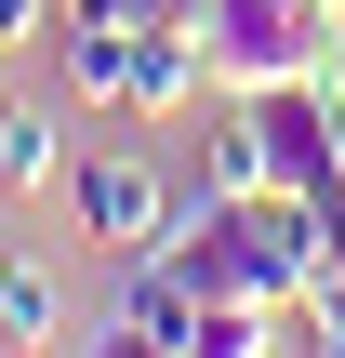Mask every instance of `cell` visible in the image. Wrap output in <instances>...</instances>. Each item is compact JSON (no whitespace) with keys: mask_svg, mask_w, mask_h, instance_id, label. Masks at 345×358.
Wrapping results in <instances>:
<instances>
[{"mask_svg":"<svg viewBox=\"0 0 345 358\" xmlns=\"http://www.w3.org/2000/svg\"><path fill=\"white\" fill-rule=\"evenodd\" d=\"M332 13L319 0H199V66L213 93H279V80H319L332 66Z\"/></svg>","mask_w":345,"mask_h":358,"instance_id":"obj_1","label":"cell"},{"mask_svg":"<svg viewBox=\"0 0 345 358\" xmlns=\"http://www.w3.org/2000/svg\"><path fill=\"white\" fill-rule=\"evenodd\" d=\"M66 199H80V239L120 266V252H160V226H173V173L160 159H133V146H80V173H66Z\"/></svg>","mask_w":345,"mask_h":358,"instance_id":"obj_2","label":"cell"},{"mask_svg":"<svg viewBox=\"0 0 345 358\" xmlns=\"http://www.w3.org/2000/svg\"><path fill=\"white\" fill-rule=\"evenodd\" d=\"M199 80H213V66H199V27H133V66H120V106H133V120H173Z\"/></svg>","mask_w":345,"mask_h":358,"instance_id":"obj_3","label":"cell"},{"mask_svg":"<svg viewBox=\"0 0 345 358\" xmlns=\"http://www.w3.org/2000/svg\"><path fill=\"white\" fill-rule=\"evenodd\" d=\"M186 199H266V133H253L239 93H226V120H199V173H186Z\"/></svg>","mask_w":345,"mask_h":358,"instance_id":"obj_4","label":"cell"},{"mask_svg":"<svg viewBox=\"0 0 345 358\" xmlns=\"http://www.w3.org/2000/svg\"><path fill=\"white\" fill-rule=\"evenodd\" d=\"M0 186H66V120L53 106H0Z\"/></svg>","mask_w":345,"mask_h":358,"instance_id":"obj_5","label":"cell"},{"mask_svg":"<svg viewBox=\"0 0 345 358\" xmlns=\"http://www.w3.org/2000/svg\"><path fill=\"white\" fill-rule=\"evenodd\" d=\"M53 66H66V93L120 106V66H133V27H53Z\"/></svg>","mask_w":345,"mask_h":358,"instance_id":"obj_6","label":"cell"},{"mask_svg":"<svg viewBox=\"0 0 345 358\" xmlns=\"http://www.w3.org/2000/svg\"><path fill=\"white\" fill-rule=\"evenodd\" d=\"M53 332H66V292H53V266L13 252L0 266V345H53Z\"/></svg>","mask_w":345,"mask_h":358,"instance_id":"obj_7","label":"cell"},{"mask_svg":"<svg viewBox=\"0 0 345 358\" xmlns=\"http://www.w3.org/2000/svg\"><path fill=\"white\" fill-rule=\"evenodd\" d=\"M279 319H293V306H199L173 358H266V345H279Z\"/></svg>","mask_w":345,"mask_h":358,"instance_id":"obj_8","label":"cell"},{"mask_svg":"<svg viewBox=\"0 0 345 358\" xmlns=\"http://www.w3.org/2000/svg\"><path fill=\"white\" fill-rule=\"evenodd\" d=\"M66 358H173V345H160L146 319H120V306H106V319H93V332H80V345H66Z\"/></svg>","mask_w":345,"mask_h":358,"instance_id":"obj_9","label":"cell"},{"mask_svg":"<svg viewBox=\"0 0 345 358\" xmlns=\"http://www.w3.org/2000/svg\"><path fill=\"white\" fill-rule=\"evenodd\" d=\"M53 27H146V0H53Z\"/></svg>","mask_w":345,"mask_h":358,"instance_id":"obj_10","label":"cell"},{"mask_svg":"<svg viewBox=\"0 0 345 358\" xmlns=\"http://www.w3.org/2000/svg\"><path fill=\"white\" fill-rule=\"evenodd\" d=\"M27 27H53V0H0V40H27Z\"/></svg>","mask_w":345,"mask_h":358,"instance_id":"obj_11","label":"cell"},{"mask_svg":"<svg viewBox=\"0 0 345 358\" xmlns=\"http://www.w3.org/2000/svg\"><path fill=\"white\" fill-rule=\"evenodd\" d=\"M319 93H332V120H345V40H332V66H319Z\"/></svg>","mask_w":345,"mask_h":358,"instance_id":"obj_12","label":"cell"},{"mask_svg":"<svg viewBox=\"0 0 345 358\" xmlns=\"http://www.w3.org/2000/svg\"><path fill=\"white\" fill-rule=\"evenodd\" d=\"M0 266H13V239H0Z\"/></svg>","mask_w":345,"mask_h":358,"instance_id":"obj_13","label":"cell"},{"mask_svg":"<svg viewBox=\"0 0 345 358\" xmlns=\"http://www.w3.org/2000/svg\"><path fill=\"white\" fill-rule=\"evenodd\" d=\"M319 13H345V0H319Z\"/></svg>","mask_w":345,"mask_h":358,"instance_id":"obj_14","label":"cell"},{"mask_svg":"<svg viewBox=\"0 0 345 358\" xmlns=\"http://www.w3.org/2000/svg\"><path fill=\"white\" fill-rule=\"evenodd\" d=\"M332 27H345V13H332Z\"/></svg>","mask_w":345,"mask_h":358,"instance_id":"obj_15","label":"cell"}]
</instances>
